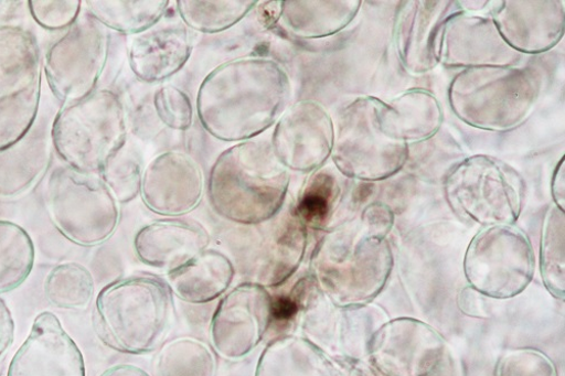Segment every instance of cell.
<instances>
[{"instance_id": "cell-1", "label": "cell", "mask_w": 565, "mask_h": 376, "mask_svg": "<svg viewBox=\"0 0 565 376\" xmlns=\"http://www.w3.org/2000/svg\"><path fill=\"white\" fill-rule=\"evenodd\" d=\"M291 80L277 62L249 57L224 63L202 82L198 112L222 142L242 143L274 126L289 108Z\"/></svg>"}, {"instance_id": "cell-2", "label": "cell", "mask_w": 565, "mask_h": 376, "mask_svg": "<svg viewBox=\"0 0 565 376\" xmlns=\"http://www.w3.org/2000/svg\"><path fill=\"white\" fill-rule=\"evenodd\" d=\"M290 171L276 158L266 140H246L225 150L209 178L214 212L235 225H255L286 206Z\"/></svg>"}, {"instance_id": "cell-3", "label": "cell", "mask_w": 565, "mask_h": 376, "mask_svg": "<svg viewBox=\"0 0 565 376\" xmlns=\"http://www.w3.org/2000/svg\"><path fill=\"white\" fill-rule=\"evenodd\" d=\"M394 258L387 239L371 237L361 225H347L324 235L312 259V277L335 305L362 307L387 284Z\"/></svg>"}, {"instance_id": "cell-4", "label": "cell", "mask_w": 565, "mask_h": 376, "mask_svg": "<svg viewBox=\"0 0 565 376\" xmlns=\"http://www.w3.org/2000/svg\"><path fill=\"white\" fill-rule=\"evenodd\" d=\"M541 87V75L533 68H468L452 79L448 99L456 117L466 125L503 132L526 121L539 100Z\"/></svg>"}, {"instance_id": "cell-5", "label": "cell", "mask_w": 565, "mask_h": 376, "mask_svg": "<svg viewBox=\"0 0 565 376\" xmlns=\"http://www.w3.org/2000/svg\"><path fill=\"white\" fill-rule=\"evenodd\" d=\"M163 280L136 276L115 281L98 296L96 322L103 341L115 351L147 354L166 340L173 305Z\"/></svg>"}, {"instance_id": "cell-6", "label": "cell", "mask_w": 565, "mask_h": 376, "mask_svg": "<svg viewBox=\"0 0 565 376\" xmlns=\"http://www.w3.org/2000/svg\"><path fill=\"white\" fill-rule=\"evenodd\" d=\"M408 150L390 105L381 99L361 97L340 112L332 159L343 175L362 181L392 178L405 166Z\"/></svg>"}, {"instance_id": "cell-7", "label": "cell", "mask_w": 565, "mask_h": 376, "mask_svg": "<svg viewBox=\"0 0 565 376\" xmlns=\"http://www.w3.org/2000/svg\"><path fill=\"white\" fill-rule=\"evenodd\" d=\"M52 140L67 166L100 175L106 163L127 144V119L116 93L100 89L64 105L52 127Z\"/></svg>"}, {"instance_id": "cell-8", "label": "cell", "mask_w": 565, "mask_h": 376, "mask_svg": "<svg viewBox=\"0 0 565 376\" xmlns=\"http://www.w3.org/2000/svg\"><path fill=\"white\" fill-rule=\"evenodd\" d=\"M226 240L235 270L248 283L278 288L300 268L308 247V227L294 203L255 225H238Z\"/></svg>"}, {"instance_id": "cell-9", "label": "cell", "mask_w": 565, "mask_h": 376, "mask_svg": "<svg viewBox=\"0 0 565 376\" xmlns=\"http://www.w3.org/2000/svg\"><path fill=\"white\" fill-rule=\"evenodd\" d=\"M44 198L55 227L76 246L108 241L119 224L118 202L99 175L60 166L46 181Z\"/></svg>"}, {"instance_id": "cell-10", "label": "cell", "mask_w": 565, "mask_h": 376, "mask_svg": "<svg viewBox=\"0 0 565 376\" xmlns=\"http://www.w3.org/2000/svg\"><path fill=\"white\" fill-rule=\"evenodd\" d=\"M451 208L481 225L512 226L520 218L525 184L512 168L487 155H475L454 166L445 181Z\"/></svg>"}, {"instance_id": "cell-11", "label": "cell", "mask_w": 565, "mask_h": 376, "mask_svg": "<svg viewBox=\"0 0 565 376\" xmlns=\"http://www.w3.org/2000/svg\"><path fill=\"white\" fill-rule=\"evenodd\" d=\"M41 93L38 41L29 31L0 25V151L33 127Z\"/></svg>"}, {"instance_id": "cell-12", "label": "cell", "mask_w": 565, "mask_h": 376, "mask_svg": "<svg viewBox=\"0 0 565 376\" xmlns=\"http://www.w3.org/2000/svg\"><path fill=\"white\" fill-rule=\"evenodd\" d=\"M463 272L473 290L492 299L523 293L535 273V255L526 234L513 226L488 227L470 241Z\"/></svg>"}, {"instance_id": "cell-13", "label": "cell", "mask_w": 565, "mask_h": 376, "mask_svg": "<svg viewBox=\"0 0 565 376\" xmlns=\"http://www.w3.org/2000/svg\"><path fill=\"white\" fill-rule=\"evenodd\" d=\"M109 44L108 29L85 13L52 45L44 72L60 101L77 103L96 92L108 62Z\"/></svg>"}, {"instance_id": "cell-14", "label": "cell", "mask_w": 565, "mask_h": 376, "mask_svg": "<svg viewBox=\"0 0 565 376\" xmlns=\"http://www.w3.org/2000/svg\"><path fill=\"white\" fill-rule=\"evenodd\" d=\"M369 354L385 376H435L444 364L446 344L428 323L401 318L373 335Z\"/></svg>"}, {"instance_id": "cell-15", "label": "cell", "mask_w": 565, "mask_h": 376, "mask_svg": "<svg viewBox=\"0 0 565 376\" xmlns=\"http://www.w3.org/2000/svg\"><path fill=\"white\" fill-rule=\"evenodd\" d=\"M335 126L326 109L310 100L289 107L275 123L270 147L289 171L310 173L332 157Z\"/></svg>"}, {"instance_id": "cell-16", "label": "cell", "mask_w": 565, "mask_h": 376, "mask_svg": "<svg viewBox=\"0 0 565 376\" xmlns=\"http://www.w3.org/2000/svg\"><path fill=\"white\" fill-rule=\"evenodd\" d=\"M273 297L254 283L242 284L223 298L211 323L216 352L227 359H242L263 341L271 325Z\"/></svg>"}, {"instance_id": "cell-17", "label": "cell", "mask_w": 565, "mask_h": 376, "mask_svg": "<svg viewBox=\"0 0 565 376\" xmlns=\"http://www.w3.org/2000/svg\"><path fill=\"white\" fill-rule=\"evenodd\" d=\"M462 12L452 0H407L401 3L395 23V45L404 68L415 75L434 71L441 63L448 22Z\"/></svg>"}, {"instance_id": "cell-18", "label": "cell", "mask_w": 565, "mask_h": 376, "mask_svg": "<svg viewBox=\"0 0 565 376\" xmlns=\"http://www.w3.org/2000/svg\"><path fill=\"white\" fill-rule=\"evenodd\" d=\"M204 190V174L199 163L182 152L168 151L146 168L140 195L151 212L180 216L201 204Z\"/></svg>"}, {"instance_id": "cell-19", "label": "cell", "mask_w": 565, "mask_h": 376, "mask_svg": "<svg viewBox=\"0 0 565 376\" xmlns=\"http://www.w3.org/2000/svg\"><path fill=\"white\" fill-rule=\"evenodd\" d=\"M491 12L505 43L518 54L550 52L565 30L564 2L559 0H505Z\"/></svg>"}, {"instance_id": "cell-20", "label": "cell", "mask_w": 565, "mask_h": 376, "mask_svg": "<svg viewBox=\"0 0 565 376\" xmlns=\"http://www.w3.org/2000/svg\"><path fill=\"white\" fill-rule=\"evenodd\" d=\"M521 60L489 17L459 12L446 26L441 63L447 68L516 66Z\"/></svg>"}, {"instance_id": "cell-21", "label": "cell", "mask_w": 565, "mask_h": 376, "mask_svg": "<svg viewBox=\"0 0 565 376\" xmlns=\"http://www.w3.org/2000/svg\"><path fill=\"white\" fill-rule=\"evenodd\" d=\"M9 376H85L83 356L56 315L36 316Z\"/></svg>"}, {"instance_id": "cell-22", "label": "cell", "mask_w": 565, "mask_h": 376, "mask_svg": "<svg viewBox=\"0 0 565 376\" xmlns=\"http://www.w3.org/2000/svg\"><path fill=\"white\" fill-rule=\"evenodd\" d=\"M210 244V233L202 224L166 219L140 228L134 248L139 261L169 273L191 262L207 250Z\"/></svg>"}, {"instance_id": "cell-23", "label": "cell", "mask_w": 565, "mask_h": 376, "mask_svg": "<svg viewBox=\"0 0 565 376\" xmlns=\"http://www.w3.org/2000/svg\"><path fill=\"white\" fill-rule=\"evenodd\" d=\"M193 50V40L186 28L158 24L132 37L128 50L129 66L140 80L163 82L184 67Z\"/></svg>"}, {"instance_id": "cell-24", "label": "cell", "mask_w": 565, "mask_h": 376, "mask_svg": "<svg viewBox=\"0 0 565 376\" xmlns=\"http://www.w3.org/2000/svg\"><path fill=\"white\" fill-rule=\"evenodd\" d=\"M52 129L35 123L14 146L0 151V198L28 193L49 169Z\"/></svg>"}, {"instance_id": "cell-25", "label": "cell", "mask_w": 565, "mask_h": 376, "mask_svg": "<svg viewBox=\"0 0 565 376\" xmlns=\"http://www.w3.org/2000/svg\"><path fill=\"white\" fill-rule=\"evenodd\" d=\"M235 271L227 255L207 249L191 262L169 272V288L186 303L206 304L228 290Z\"/></svg>"}, {"instance_id": "cell-26", "label": "cell", "mask_w": 565, "mask_h": 376, "mask_svg": "<svg viewBox=\"0 0 565 376\" xmlns=\"http://www.w3.org/2000/svg\"><path fill=\"white\" fill-rule=\"evenodd\" d=\"M360 0H285L282 25L301 39H321L340 33L356 18Z\"/></svg>"}, {"instance_id": "cell-27", "label": "cell", "mask_w": 565, "mask_h": 376, "mask_svg": "<svg viewBox=\"0 0 565 376\" xmlns=\"http://www.w3.org/2000/svg\"><path fill=\"white\" fill-rule=\"evenodd\" d=\"M256 376H341L337 361L311 341L279 336L264 351Z\"/></svg>"}, {"instance_id": "cell-28", "label": "cell", "mask_w": 565, "mask_h": 376, "mask_svg": "<svg viewBox=\"0 0 565 376\" xmlns=\"http://www.w3.org/2000/svg\"><path fill=\"white\" fill-rule=\"evenodd\" d=\"M390 107L394 127L408 146L429 142L441 129L444 111L429 90L414 88L404 92Z\"/></svg>"}, {"instance_id": "cell-29", "label": "cell", "mask_w": 565, "mask_h": 376, "mask_svg": "<svg viewBox=\"0 0 565 376\" xmlns=\"http://www.w3.org/2000/svg\"><path fill=\"white\" fill-rule=\"evenodd\" d=\"M169 0H88L87 14L105 28L139 34L158 25L169 9Z\"/></svg>"}, {"instance_id": "cell-30", "label": "cell", "mask_w": 565, "mask_h": 376, "mask_svg": "<svg viewBox=\"0 0 565 376\" xmlns=\"http://www.w3.org/2000/svg\"><path fill=\"white\" fill-rule=\"evenodd\" d=\"M257 0H178L183 23L202 33H220L237 25L258 6Z\"/></svg>"}, {"instance_id": "cell-31", "label": "cell", "mask_w": 565, "mask_h": 376, "mask_svg": "<svg viewBox=\"0 0 565 376\" xmlns=\"http://www.w3.org/2000/svg\"><path fill=\"white\" fill-rule=\"evenodd\" d=\"M34 246L25 229L0 221V296L20 288L34 265Z\"/></svg>"}, {"instance_id": "cell-32", "label": "cell", "mask_w": 565, "mask_h": 376, "mask_svg": "<svg viewBox=\"0 0 565 376\" xmlns=\"http://www.w3.org/2000/svg\"><path fill=\"white\" fill-rule=\"evenodd\" d=\"M96 292L92 273L76 262L55 267L46 276L43 293L54 308L68 311L85 310Z\"/></svg>"}, {"instance_id": "cell-33", "label": "cell", "mask_w": 565, "mask_h": 376, "mask_svg": "<svg viewBox=\"0 0 565 376\" xmlns=\"http://www.w3.org/2000/svg\"><path fill=\"white\" fill-rule=\"evenodd\" d=\"M216 358L204 343L175 340L163 347L156 362V376H215Z\"/></svg>"}, {"instance_id": "cell-34", "label": "cell", "mask_w": 565, "mask_h": 376, "mask_svg": "<svg viewBox=\"0 0 565 376\" xmlns=\"http://www.w3.org/2000/svg\"><path fill=\"white\" fill-rule=\"evenodd\" d=\"M341 196V185L332 170L319 169L309 178L296 211L307 227L322 228L331 219Z\"/></svg>"}, {"instance_id": "cell-35", "label": "cell", "mask_w": 565, "mask_h": 376, "mask_svg": "<svg viewBox=\"0 0 565 376\" xmlns=\"http://www.w3.org/2000/svg\"><path fill=\"white\" fill-rule=\"evenodd\" d=\"M564 212L552 206L545 215L541 240V271L548 292L564 300Z\"/></svg>"}, {"instance_id": "cell-36", "label": "cell", "mask_w": 565, "mask_h": 376, "mask_svg": "<svg viewBox=\"0 0 565 376\" xmlns=\"http://www.w3.org/2000/svg\"><path fill=\"white\" fill-rule=\"evenodd\" d=\"M143 161L127 144L104 166L100 176L118 204H127L140 194Z\"/></svg>"}, {"instance_id": "cell-37", "label": "cell", "mask_w": 565, "mask_h": 376, "mask_svg": "<svg viewBox=\"0 0 565 376\" xmlns=\"http://www.w3.org/2000/svg\"><path fill=\"white\" fill-rule=\"evenodd\" d=\"M153 103L159 119L170 129L185 131L193 126L194 107L182 89L162 86L156 92Z\"/></svg>"}, {"instance_id": "cell-38", "label": "cell", "mask_w": 565, "mask_h": 376, "mask_svg": "<svg viewBox=\"0 0 565 376\" xmlns=\"http://www.w3.org/2000/svg\"><path fill=\"white\" fill-rule=\"evenodd\" d=\"M497 376H557L553 362L536 350H513L499 361Z\"/></svg>"}, {"instance_id": "cell-39", "label": "cell", "mask_w": 565, "mask_h": 376, "mask_svg": "<svg viewBox=\"0 0 565 376\" xmlns=\"http://www.w3.org/2000/svg\"><path fill=\"white\" fill-rule=\"evenodd\" d=\"M29 10L34 21L46 30L70 29L81 17L79 0H31Z\"/></svg>"}, {"instance_id": "cell-40", "label": "cell", "mask_w": 565, "mask_h": 376, "mask_svg": "<svg viewBox=\"0 0 565 376\" xmlns=\"http://www.w3.org/2000/svg\"><path fill=\"white\" fill-rule=\"evenodd\" d=\"M394 222L395 215L387 205L372 204L363 211L360 225L371 237L386 239Z\"/></svg>"}, {"instance_id": "cell-41", "label": "cell", "mask_w": 565, "mask_h": 376, "mask_svg": "<svg viewBox=\"0 0 565 376\" xmlns=\"http://www.w3.org/2000/svg\"><path fill=\"white\" fill-rule=\"evenodd\" d=\"M14 339V321L10 309L0 299V358L7 353Z\"/></svg>"}, {"instance_id": "cell-42", "label": "cell", "mask_w": 565, "mask_h": 376, "mask_svg": "<svg viewBox=\"0 0 565 376\" xmlns=\"http://www.w3.org/2000/svg\"><path fill=\"white\" fill-rule=\"evenodd\" d=\"M480 296L481 294L473 289L463 290L459 297L460 310H462L465 314L470 316H482V313L486 312L483 305H481L482 300Z\"/></svg>"}, {"instance_id": "cell-43", "label": "cell", "mask_w": 565, "mask_h": 376, "mask_svg": "<svg viewBox=\"0 0 565 376\" xmlns=\"http://www.w3.org/2000/svg\"><path fill=\"white\" fill-rule=\"evenodd\" d=\"M564 158L558 162L557 166L555 168V171L553 173L552 178V195L554 203L557 208L564 212V186H565V179H564Z\"/></svg>"}, {"instance_id": "cell-44", "label": "cell", "mask_w": 565, "mask_h": 376, "mask_svg": "<svg viewBox=\"0 0 565 376\" xmlns=\"http://www.w3.org/2000/svg\"><path fill=\"white\" fill-rule=\"evenodd\" d=\"M341 376H379L369 366L353 358H338Z\"/></svg>"}, {"instance_id": "cell-45", "label": "cell", "mask_w": 565, "mask_h": 376, "mask_svg": "<svg viewBox=\"0 0 565 376\" xmlns=\"http://www.w3.org/2000/svg\"><path fill=\"white\" fill-rule=\"evenodd\" d=\"M103 376H150L146 370L134 365H118L108 369Z\"/></svg>"}, {"instance_id": "cell-46", "label": "cell", "mask_w": 565, "mask_h": 376, "mask_svg": "<svg viewBox=\"0 0 565 376\" xmlns=\"http://www.w3.org/2000/svg\"><path fill=\"white\" fill-rule=\"evenodd\" d=\"M262 15L264 22L267 24L276 23L280 18L281 2H267L263 3Z\"/></svg>"}]
</instances>
